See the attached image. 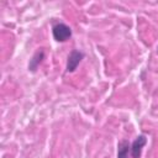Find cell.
<instances>
[{"instance_id":"6da1fadb","label":"cell","mask_w":158,"mask_h":158,"mask_svg":"<svg viewBox=\"0 0 158 158\" xmlns=\"http://www.w3.org/2000/svg\"><path fill=\"white\" fill-rule=\"evenodd\" d=\"M52 35L57 42H65L72 37V28L63 22H58L52 27Z\"/></svg>"},{"instance_id":"7a4b0ae2","label":"cell","mask_w":158,"mask_h":158,"mask_svg":"<svg viewBox=\"0 0 158 158\" xmlns=\"http://www.w3.org/2000/svg\"><path fill=\"white\" fill-rule=\"evenodd\" d=\"M83 58H84V52H81V51H79V49L72 51V52L69 53L68 58H67L65 72H67V73H73V72L78 68V65H79V63L81 62Z\"/></svg>"},{"instance_id":"3957f363","label":"cell","mask_w":158,"mask_h":158,"mask_svg":"<svg viewBox=\"0 0 158 158\" xmlns=\"http://www.w3.org/2000/svg\"><path fill=\"white\" fill-rule=\"evenodd\" d=\"M146 143H147V137L144 135H139V136L136 137V139L131 144V156H132V158H139L141 157L142 149L146 146Z\"/></svg>"},{"instance_id":"277c9868","label":"cell","mask_w":158,"mask_h":158,"mask_svg":"<svg viewBox=\"0 0 158 158\" xmlns=\"http://www.w3.org/2000/svg\"><path fill=\"white\" fill-rule=\"evenodd\" d=\"M44 59V49L43 48H41V49H38L35 54H33V57L30 59V63H28V70H31V72H36L37 70V68H38V65L41 64V62Z\"/></svg>"},{"instance_id":"5b68a950","label":"cell","mask_w":158,"mask_h":158,"mask_svg":"<svg viewBox=\"0 0 158 158\" xmlns=\"http://www.w3.org/2000/svg\"><path fill=\"white\" fill-rule=\"evenodd\" d=\"M128 152H131V146L128 141H120L117 144V158H128Z\"/></svg>"}]
</instances>
